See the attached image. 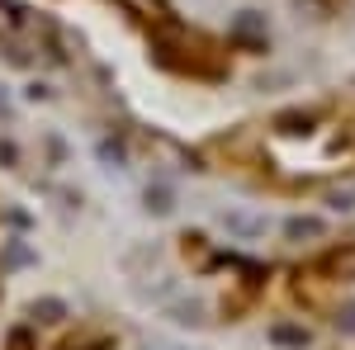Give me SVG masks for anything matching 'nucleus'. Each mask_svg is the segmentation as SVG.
Returning <instances> with one entry per match:
<instances>
[{
	"instance_id": "nucleus-1",
	"label": "nucleus",
	"mask_w": 355,
	"mask_h": 350,
	"mask_svg": "<svg viewBox=\"0 0 355 350\" xmlns=\"http://www.w3.org/2000/svg\"><path fill=\"white\" fill-rule=\"evenodd\" d=\"M142 199H147V209H152V213H171V209H175V194H171V185H147V194H142Z\"/></svg>"
},
{
	"instance_id": "nucleus-2",
	"label": "nucleus",
	"mask_w": 355,
	"mask_h": 350,
	"mask_svg": "<svg viewBox=\"0 0 355 350\" xmlns=\"http://www.w3.org/2000/svg\"><path fill=\"white\" fill-rule=\"evenodd\" d=\"M33 317L38 322H62L67 317V303L62 298H33Z\"/></svg>"
},
{
	"instance_id": "nucleus-3",
	"label": "nucleus",
	"mask_w": 355,
	"mask_h": 350,
	"mask_svg": "<svg viewBox=\"0 0 355 350\" xmlns=\"http://www.w3.org/2000/svg\"><path fill=\"white\" fill-rule=\"evenodd\" d=\"M171 322L175 326H199L204 322V308H199V303H175V308H171Z\"/></svg>"
},
{
	"instance_id": "nucleus-4",
	"label": "nucleus",
	"mask_w": 355,
	"mask_h": 350,
	"mask_svg": "<svg viewBox=\"0 0 355 350\" xmlns=\"http://www.w3.org/2000/svg\"><path fill=\"white\" fill-rule=\"evenodd\" d=\"M100 161L110 166V170H123V166H128V152H123V142H110V137H105V142H100Z\"/></svg>"
},
{
	"instance_id": "nucleus-5",
	"label": "nucleus",
	"mask_w": 355,
	"mask_h": 350,
	"mask_svg": "<svg viewBox=\"0 0 355 350\" xmlns=\"http://www.w3.org/2000/svg\"><path fill=\"white\" fill-rule=\"evenodd\" d=\"M261 28H266V24H261V15H251V10H246L242 19H237V24H232V33H237V38H256V33H261Z\"/></svg>"
},
{
	"instance_id": "nucleus-6",
	"label": "nucleus",
	"mask_w": 355,
	"mask_h": 350,
	"mask_svg": "<svg viewBox=\"0 0 355 350\" xmlns=\"http://www.w3.org/2000/svg\"><path fill=\"white\" fill-rule=\"evenodd\" d=\"M313 232H318L313 218H294V222H289V237H313Z\"/></svg>"
},
{
	"instance_id": "nucleus-7",
	"label": "nucleus",
	"mask_w": 355,
	"mask_h": 350,
	"mask_svg": "<svg viewBox=\"0 0 355 350\" xmlns=\"http://www.w3.org/2000/svg\"><path fill=\"white\" fill-rule=\"evenodd\" d=\"M0 161H5V166L19 161V152H15V142H10V137H0Z\"/></svg>"
},
{
	"instance_id": "nucleus-8",
	"label": "nucleus",
	"mask_w": 355,
	"mask_h": 350,
	"mask_svg": "<svg viewBox=\"0 0 355 350\" xmlns=\"http://www.w3.org/2000/svg\"><path fill=\"white\" fill-rule=\"evenodd\" d=\"M24 261H28V251L15 242V246H10V265H24Z\"/></svg>"
}]
</instances>
